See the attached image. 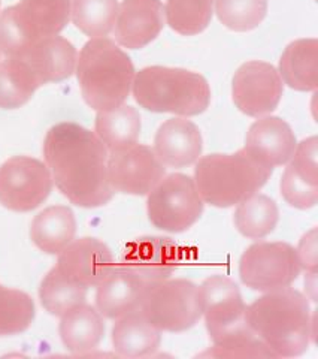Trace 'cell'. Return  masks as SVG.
I'll return each mask as SVG.
<instances>
[{"label": "cell", "mask_w": 318, "mask_h": 359, "mask_svg": "<svg viewBox=\"0 0 318 359\" xmlns=\"http://www.w3.org/2000/svg\"><path fill=\"white\" fill-rule=\"evenodd\" d=\"M202 316L214 346H232L258 337L247 322V306L237 285L224 276H212L199 286Z\"/></svg>", "instance_id": "52a82bcc"}, {"label": "cell", "mask_w": 318, "mask_h": 359, "mask_svg": "<svg viewBox=\"0 0 318 359\" xmlns=\"http://www.w3.org/2000/svg\"><path fill=\"white\" fill-rule=\"evenodd\" d=\"M247 322L278 358L303 355L314 337L310 301L291 287L265 292L247 307Z\"/></svg>", "instance_id": "7a4b0ae2"}, {"label": "cell", "mask_w": 318, "mask_h": 359, "mask_svg": "<svg viewBox=\"0 0 318 359\" xmlns=\"http://www.w3.org/2000/svg\"><path fill=\"white\" fill-rule=\"evenodd\" d=\"M203 205L195 180L186 174H172L163 177L148 194L146 211L155 228L184 232L200 219Z\"/></svg>", "instance_id": "9c48e42d"}, {"label": "cell", "mask_w": 318, "mask_h": 359, "mask_svg": "<svg viewBox=\"0 0 318 359\" xmlns=\"http://www.w3.org/2000/svg\"><path fill=\"white\" fill-rule=\"evenodd\" d=\"M109 151H118L136 144L141 133V116L133 107L121 104L97 111L96 132Z\"/></svg>", "instance_id": "d4e9b609"}, {"label": "cell", "mask_w": 318, "mask_h": 359, "mask_svg": "<svg viewBox=\"0 0 318 359\" xmlns=\"http://www.w3.org/2000/svg\"><path fill=\"white\" fill-rule=\"evenodd\" d=\"M75 233V215L69 207L64 205L45 208L33 219L30 228L32 241L39 250L48 255H59L74 241Z\"/></svg>", "instance_id": "603a6c76"}, {"label": "cell", "mask_w": 318, "mask_h": 359, "mask_svg": "<svg viewBox=\"0 0 318 359\" xmlns=\"http://www.w3.org/2000/svg\"><path fill=\"white\" fill-rule=\"evenodd\" d=\"M296 249L287 243H256L244 252L240 262L242 283L258 292L290 287L300 274Z\"/></svg>", "instance_id": "30bf717a"}, {"label": "cell", "mask_w": 318, "mask_h": 359, "mask_svg": "<svg viewBox=\"0 0 318 359\" xmlns=\"http://www.w3.org/2000/svg\"><path fill=\"white\" fill-rule=\"evenodd\" d=\"M20 57L29 65L39 86H43L67 80L75 72L78 53L69 41L55 35L33 43Z\"/></svg>", "instance_id": "d6986e66"}, {"label": "cell", "mask_w": 318, "mask_h": 359, "mask_svg": "<svg viewBox=\"0 0 318 359\" xmlns=\"http://www.w3.org/2000/svg\"><path fill=\"white\" fill-rule=\"evenodd\" d=\"M318 140L317 137H311L303 140L296 145V150L293 153L291 162L289 163L294 171H296L306 182L312 184H318Z\"/></svg>", "instance_id": "d6a6232c"}, {"label": "cell", "mask_w": 318, "mask_h": 359, "mask_svg": "<svg viewBox=\"0 0 318 359\" xmlns=\"http://www.w3.org/2000/svg\"><path fill=\"white\" fill-rule=\"evenodd\" d=\"M39 87L29 65L20 55L0 62V108L17 109L26 105Z\"/></svg>", "instance_id": "484cf974"}, {"label": "cell", "mask_w": 318, "mask_h": 359, "mask_svg": "<svg viewBox=\"0 0 318 359\" xmlns=\"http://www.w3.org/2000/svg\"><path fill=\"white\" fill-rule=\"evenodd\" d=\"M43 159L53 183L72 204L97 208L112 199L108 149L95 132L76 123H59L45 137Z\"/></svg>", "instance_id": "6da1fadb"}, {"label": "cell", "mask_w": 318, "mask_h": 359, "mask_svg": "<svg viewBox=\"0 0 318 359\" xmlns=\"http://www.w3.org/2000/svg\"><path fill=\"white\" fill-rule=\"evenodd\" d=\"M296 145L294 132L279 117L258 118L249 128L245 141V149L272 170L290 162Z\"/></svg>", "instance_id": "e0dca14e"}, {"label": "cell", "mask_w": 318, "mask_h": 359, "mask_svg": "<svg viewBox=\"0 0 318 359\" xmlns=\"http://www.w3.org/2000/svg\"><path fill=\"white\" fill-rule=\"evenodd\" d=\"M118 0H72L74 25L90 38H106L116 26Z\"/></svg>", "instance_id": "f1b7e54d"}, {"label": "cell", "mask_w": 318, "mask_h": 359, "mask_svg": "<svg viewBox=\"0 0 318 359\" xmlns=\"http://www.w3.org/2000/svg\"><path fill=\"white\" fill-rule=\"evenodd\" d=\"M279 219V211L274 199L254 194L237 204L235 224L244 237L262 240L274 232Z\"/></svg>", "instance_id": "4316f807"}, {"label": "cell", "mask_w": 318, "mask_h": 359, "mask_svg": "<svg viewBox=\"0 0 318 359\" xmlns=\"http://www.w3.org/2000/svg\"><path fill=\"white\" fill-rule=\"evenodd\" d=\"M183 255L177 243L165 237H144L132 241L124 250L120 265L151 283L169 278L179 266Z\"/></svg>", "instance_id": "5bb4252c"}, {"label": "cell", "mask_w": 318, "mask_h": 359, "mask_svg": "<svg viewBox=\"0 0 318 359\" xmlns=\"http://www.w3.org/2000/svg\"><path fill=\"white\" fill-rule=\"evenodd\" d=\"M39 298L45 310L53 316L62 318L64 313L84 304L87 287L71 282L60 273L59 268L54 266L42 280Z\"/></svg>", "instance_id": "83f0119b"}, {"label": "cell", "mask_w": 318, "mask_h": 359, "mask_svg": "<svg viewBox=\"0 0 318 359\" xmlns=\"http://www.w3.org/2000/svg\"><path fill=\"white\" fill-rule=\"evenodd\" d=\"M48 166L29 156H15L0 166V204L17 212L38 208L50 196Z\"/></svg>", "instance_id": "8fae6325"}, {"label": "cell", "mask_w": 318, "mask_h": 359, "mask_svg": "<svg viewBox=\"0 0 318 359\" xmlns=\"http://www.w3.org/2000/svg\"><path fill=\"white\" fill-rule=\"evenodd\" d=\"M59 332L67 351L76 355H84L95 351L104 339V316L84 302L63 314Z\"/></svg>", "instance_id": "7402d4cb"}, {"label": "cell", "mask_w": 318, "mask_h": 359, "mask_svg": "<svg viewBox=\"0 0 318 359\" xmlns=\"http://www.w3.org/2000/svg\"><path fill=\"white\" fill-rule=\"evenodd\" d=\"M55 266L71 282L88 289L97 286L112 271L116 261L106 244L84 237L72 241L59 253Z\"/></svg>", "instance_id": "9a60e30c"}, {"label": "cell", "mask_w": 318, "mask_h": 359, "mask_svg": "<svg viewBox=\"0 0 318 359\" xmlns=\"http://www.w3.org/2000/svg\"><path fill=\"white\" fill-rule=\"evenodd\" d=\"M214 4L223 26L235 32L258 27L268 14V0H215Z\"/></svg>", "instance_id": "4dcf8cb0"}, {"label": "cell", "mask_w": 318, "mask_h": 359, "mask_svg": "<svg viewBox=\"0 0 318 359\" xmlns=\"http://www.w3.org/2000/svg\"><path fill=\"white\" fill-rule=\"evenodd\" d=\"M296 255L300 268H305L308 273H317V228H312L308 233L303 235Z\"/></svg>", "instance_id": "e575fe53"}, {"label": "cell", "mask_w": 318, "mask_h": 359, "mask_svg": "<svg viewBox=\"0 0 318 359\" xmlns=\"http://www.w3.org/2000/svg\"><path fill=\"white\" fill-rule=\"evenodd\" d=\"M162 341V331L138 309L118 318L112 328V346L124 358L153 355Z\"/></svg>", "instance_id": "44dd1931"}, {"label": "cell", "mask_w": 318, "mask_h": 359, "mask_svg": "<svg viewBox=\"0 0 318 359\" xmlns=\"http://www.w3.org/2000/svg\"><path fill=\"white\" fill-rule=\"evenodd\" d=\"M279 76L289 87L312 92L318 87V41L298 39L284 50L279 60Z\"/></svg>", "instance_id": "cb8c5ba5"}, {"label": "cell", "mask_w": 318, "mask_h": 359, "mask_svg": "<svg viewBox=\"0 0 318 359\" xmlns=\"http://www.w3.org/2000/svg\"><path fill=\"white\" fill-rule=\"evenodd\" d=\"M139 310L160 331H187L202 318L199 286L183 278L146 283Z\"/></svg>", "instance_id": "ba28073f"}, {"label": "cell", "mask_w": 318, "mask_h": 359, "mask_svg": "<svg viewBox=\"0 0 318 359\" xmlns=\"http://www.w3.org/2000/svg\"><path fill=\"white\" fill-rule=\"evenodd\" d=\"M106 170L113 192L136 196L148 195L166 174V168L154 150L142 144L111 151Z\"/></svg>", "instance_id": "7c38bea8"}, {"label": "cell", "mask_w": 318, "mask_h": 359, "mask_svg": "<svg viewBox=\"0 0 318 359\" xmlns=\"http://www.w3.org/2000/svg\"><path fill=\"white\" fill-rule=\"evenodd\" d=\"M202 149V133L187 118H169L155 133L154 153L165 166H190L199 161Z\"/></svg>", "instance_id": "ac0fdd59"}, {"label": "cell", "mask_w": 318, "mask_h": 359, "mask_svg": "<svg viewBox=\"0 0 318 359\" xmlns=\"http://www.w3.org/2000/svg\"><path fill=\"white\" fill-rule=\"evenodd\" d=\"M281 194L291 207L308 210L318 202V184L306 182L289 165L282 174Z\"/></svg>", "instance_id": "1f68e13d"}, {"label": "cell", "mask_w": 318, "mask_h": 359, "mask_svg": "<svg viewBox=\"0 0 318 359\" xmlns=\"http://www.w3.org/2000/svg\"><path fill=\"white\" fill-rule=\"evenodd\" d=\"M163 26L165 6L160 0H123L113 33L121 47L141 50L160 35Z\"/></svg>", "instance_id": "2e32d148"}, {"label": "cell", "mask_w": 318, "mask_h": 359, "mask_svg": "<svg viewBox=\"0 0 318 359\" xmlns=\"http://www.w3.org/2000/svg\"><path fill=\"white\" fill-rule=\"evenodd\" d=\"M284 84L278 71L266 62H247L235 72L233 102L249 117L270 114L279 105Z\"/></svg>", "instance_id": "4fadbf2b"}, {"label": "cell", "mask_w": 318, "mask_h": 359, "mask_svg": "<svg viewBox=\"0 0 318 359\" xmlns=\"http://www.w3.org/2000/svg\"><path fill=\"white\" fill-rule=\"evenodd\" d=\"M266 166L245 147L233 154H209L199 159L195 183L205 204L227 208L257 194L269 177Z\"/></svg>", "instance_id": "277c9868"}, {"label": "cell", "mask_w": 318, "mask_h": 359, "mask_svg": "<svg viewBox=\"0 0 318 359\" xmlns=\"http://www.w3.org/2000/svg\"><path fill=\"white\" fill-rule=\"evenodd\" d=\"M35 319V302L26 292L0 285V337L25 332Z\"/></svg>", "instance_id": "f546056e"}, {"label": "cell", "mask_w": 318, "mask_h": 359, "mask_svg": "<svg viewBox=\"0 0 318 359\" xmlns=\"http://www.w3.org/2000/svg\"><path fill=\"white\" fill-rule=\"evenodd\" d=\"M76 76L85 104L96 111L124 104L132 92L134 66L108 38H92L76 59Z\"/></svg>", "instance_id": "3957f363"}, {"label": "cell", "mask_w": 318, "mask_h": 359, "mask_svg": "<svg viewBox=\"0 0 318 359\" xmlns=\"http://www.w3.org/2000/svg\"><path fill=\"white\" fill-rule=\"evenodd\" d=\"M145 282L127 268L116 264L112 271L97 285L96 307L106 319H118L138 310L142 301Z\"/></svg>", "instance_id": "ffe728a7"}, {"label": "cell", "mask_w": 318, "mask_h": 359, "mask_svg": "<svg viewBox=\"0 0 318 359\" xmlns=\"http://www.w3.org/2000/svg\"><path fill=\"white\" fill-rule=\"evenodd\" d=\"M72 0H20L0 14V51L17 57L41 39L55 36L71 20Z\"/></svg>", "instance_id": "8992f818"}, {"label": "cell", "mask_w": 318, "mask_h": 359, "mask_svg": "<svg viewBox=\"0 0 318 359\" xmlns=\"http://www.w3.org/2000/svg\"><path fill=\"white\" fill-rule=\"evenodd\" d=\"M133 97L151 112L199 116L211 102V88L200 74L179 67L148 66L134 75Z\"/></svg>", "instance_id": "5b68a950"}, {"label": "cell", "mask_w": 318, "mask_h": 359, "mask_svg": "<svg viewBox=\"0 0 318 359\" xmlns=\"http://www.w3.org/2000/svg\"><path fill=\"white\" fill-rule=\"evenodd\" d=\"M199 358H278L269 347L260 340L232 344V346H214L211 349L202 352Z\"/></svg>", "instance_id": "836d02e7"}, {"label": "cell", "mask_w": 318, "mask_h": 359, "mask_svg": "<svg viewBox=\"0 0 318 359\" xmlns=\"http://www.w3.org/2000/svg\"><path fill=\"white\" fill-rule=\"evenodd\" d=\"M0 55H2V51H0Z\"/></svg>", "instance_id": "d590c367"}]
</instances>
